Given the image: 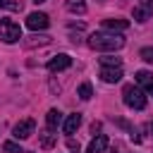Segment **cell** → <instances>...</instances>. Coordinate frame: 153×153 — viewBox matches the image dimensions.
Returning a JSON list of instances; mask_svg holds the SVG:
<instances>
[{"label": "cell", "mask_w": 153, "mask_h": 153, "mask_svg": "<svg viewBox=\"0 0 153 153\" xmlns=\"http://www.w3.org/2000/svg\"><path fill=\"white\" fill-rule=\"evenodd\" d=\"M124 45V38L117 33H105V31H96L88 36V48L93 50H120Z\"/></svg>", "instance_id": "1"}, {"label": "cell", "mask_w": 153, "mask_h": 153, "mask_svg": "<svg viewBox=\"0 0 153 153\" xmlns=\"http://www.w3.org/2000/svg\"><path fill=\"white\" fill-rule=\"evenodd\" d=\"M19 38H22V26L12 19H0V41L17 43Z\"/></svg>", "instance_id": "2"}, {"label": "cell", "mask_w": 153, "mask_h": 153, "mask_svg": "<svg viewBox=\"0 0 153 153\" xmlns=\"http://www.w3.org/2000/svg\"><path fill=\"white\" fill-rule=\"evenodd\" d=\"M124 103L129 105V108H134V110H143L146 108V93L141 91V88H136V86H124Z\"/></svg>", "instance_id": "3"}, {"label": "cell", "mask_w": 153, "mask_h": 153, "mask_svg": "<svg viewBox=\"0 0 153 153\" xmlns=\"http://www.w3.org/2000/svg\"><path fill=\"white\" fill-rule=\"evenodd\" d=\"M33 129H36V122H33L31 117H26V120H19V122L14 124L12 136H14V139H29V136L33 134Z\"/></svg>", "instance_id": "4"}, {"label": "cell", "mask_w": 153, "mask_h": 153, "mask_svg": "<svg viewBox=\"0 0 153 153\" xmlns=\"http://www.w3.org/2000/svg\"><path fill=\"white\" fill-rule=\"evenodd\" d=\"M48 24H50V19H48V14H43V12H31L29 17H26V26L31 29V31H43V29H48Z\"/></svg>", "instance_id": "5"}, {"label": "cell", "mask_w": 153, "mask_h": 153, "mask_svg": "<svg viewBox=\"0 0 153 153\" xmlns=\"http://www.w3.org/2000/svg\"><path fill=\"white\" fill-rule=\"evenodd\" d=\"M100 79L105 84H117L122 79V67H108V65H100Z\"/></svg>", "instance_id": "6"}, {"label": "cell", "mask_w": 153, "mask_h": 153, "mask_svg": "<svg viewBox=\"0 0 153 153\" xmlns=\"http://www.w3.org/2000/svg\"><path fill=\"white\" fill-rule=\"evenodd\" d=\"M69 65H72V57L65 55V53H60V55H55V57L48 60V69H50V72H62V69H67Z\"/></svg>", "instance_id": "7"}, {"label": "cell", "mask_w": 153, "mask_h": 153, "mask_svg": "<svg viewBox=\"0 0 153 153\" xmlns=\"http://www.w3.org/2000/svg\"><path fill=\"white\" fill-rule=\"evenodd\" d=\"M136 84H139L148 96H153V74H151V72H146V69L136 72Z\"/></svg>", "instance_id": "8"}, {"label": "cell", "mask_w": 153, "mask_h": 153, "mask_svg": "<svg viewBox=\"0 0 153 153\" xmlns=\"http://www.w3.org/2000/svg\"><path fill=\"white\" fill-rule=\"evenodd\" d=\"M79 124H81V115H79V112H72V115H67L62 129H65V134H74V131L79 129Z\"/></svg>", "instance_id": "9"}, {"label": "cell", "mask_w": 153, "mask_h": 153, "mask_svg": "<svg viewBox=\"0 0 153 153\" xmlns=\"http://www.w3.org/2000/svg\"><path fill=\"white\" fill-rule=\"evenodd\" d=\"M105 148H108V136H105V134H98V136L88 143V151H86V153H103Z\"/></svg>", "instance_id": "10"}, {"label": "cell", "mask_w": 153, "mask_h": 153, "mask_svg": "<svg viewBox=\"0 0 153 153\" xmlns=\"http://www.w3.org/2000/svg\"><path fill=\"white\" fill-rule=\"evenodd\" d=\"M60 122H62V112H60V110H55V108H53V110H48V115H45V124H48V129H55Z\"/></svg>", "instance_id": "11"}, {"label": "cell", "mask_w": 153, "mask_h": 153, "mask_svg": "<svg viewBox=\"0 0 153 153\" xmlns=\"http://www.w3.org/2000/svg\"><path fill=\"white\" fill-rule=\"evenodd\" d=\"M103 26H105V29H112V31H124V29L129 26V22H127V19H105Z\"/></svg>", "instance_id": "12"}, {"label": "cell", "mask_w": 153, "mask_h": 153, "mask_svg": "<svg viewBox=\"0 0 153 153\" xmlns=\"http://www.w3.org/2000/svg\"><path fill=\"white\" fill-rule=\"evenodd\" d=\"M67 10L69 12H76V14H84L86 12V2L84 0H67Z\"/></svg>", "instance_id": "13"}, {"label": "cell", "mask_w": 153, "mask_h": 153, "mask_svg": "<svg viewBox=\"0 0 153 153\" xmlns=\"http://www.w3.org/2000/svg\"><path fill=\"white\" fill-rule=\"evenodd\" d=\"M76 93H79V98H81V100H88V98L93 96V88H91V84H88V81H84V84L79 86V91H76Z\"/></svg>", "instance_id": "14"}, {"label": "cell", "mask_w": 153, "mask_h": 153, "mask_svg": "<svg viewBox=\"0 0 153 153\" xmlns=\"http://www.w3.org/2000/svg\"><path fill=\"white\" fill-rule=\"evenodd\" d=\"M0 10H12V12H19V10H22V2H17V0H0Z\"/></svg>", "instance_id": "15"}, {"label": "cell", "mask_w": 153, "mask_h": 153, "mask_svg": "<svg viewBox=\"0 0 153 153\" xmlns=\"http://www.w3.org/2000/svg\"><path fill=\"white\" fill-rule=\"evenodd\" d=\"M100 65H108V67H122V57L105 55V57H100Z\"/></svg>", "instance_id": "16"}, {"label": "cell", "mask_w": 153, "mask_h": 153, "mask_svg": "<svg viewBox=\"0 0 153 153\" xmlns=\"http://www.w3.org/2000/svg\"><path fill=\"white\" fill-rule=\"evenodd\" d=\"M55 141H57L55 134H50V131H48V134H41V148H50Z\"/></svg>", "instance_id": "17"}, {"label": "cell", "mask_w": 153, "mask_h": 153, "mask_svg": "<svg viewBox=\"0 0 153 153\" xmlns=\"http://www.w3.org/2000/svg\"><path fill=\"white\" fill-rule=\"evenodd\" d=\"M2 153H24V151H22L19 143H14V141H5V143H2Z\"/></svg>", "instance_id": "18"}, {"label": "cell", "mask_w": 153, "mask_h": 153, "mask_svg": "<svg viewBox=\"0 0 153 153\" xmlns=\"http://www.w3.org/2000/svg\"><path fill=\"white\" fill-rule=\"evenodd\" d=\"M148 14H151V10H146V7H134V19H136V22H146Z\"/></svg>", "instance_id": "19"}, {"label": "cell", "mask_w": 153, "mask_h": 153, "mask_svg": "<svg viewBox=\"0 0 153 153\" xmlns=\"http://www.w3.org/2000/svg\"><path fill=\"white\" fill-rule=\"evenodd\" d=\"M141 60L153 62V48H141Z\"/></svg>", "instance_id": "20"}, {"label": "cell", "mask_w": 153, "mask_h": 153, "mask_svg": "<svg viewBox=\"0 0 153 153\" xmlns=\"http://www.w3.org/2000/svg\"><path fill=\"white\" fill-rule=\"evenodd\" d=\"M67 148H69V151H76V153H79V143H76L74 139H69V141H67Z\"/></svg>", "instance_id": "21"}, {"label": "cell", "mask_w": 153, "mask_h": 153, "mask_svg": "<svg viewBox=\"0 0 153 153\" xmlns=\"http://www.w3.org/2000/svg\"><path fill=\"white\" fill-rule=\"evenodd\" d=\"M141 7H146V10H153V0H141Z\"/></svg>", "instance_id": "22"}, {"label": "cell", "mask_w": 153, "mask_h": 153, "mask_svg": "<svg viewBox=\"0 0 153 153\" xmlns=\"http://www.w3.org/2000/svg\"><path fill=\"white\" fill-rule=\"evenodd\" d=\"M33 2H36V5H41V2H45V0H33Z\"/></svg>", "instance_id": "23"}, {"label": "cell", "mask_w": 153, "mask_h": 153, "mask_svg": "<svg viewBox=\"0 0 153 153\" xmlns=\"http://www.w3.org/2000/svg\"><path fill=\"white\" fill-rule=\"evenodd\" d=\"M151 134H153V122H151Z\"/></svg>", "instance_id": "24"}]
</instances>
